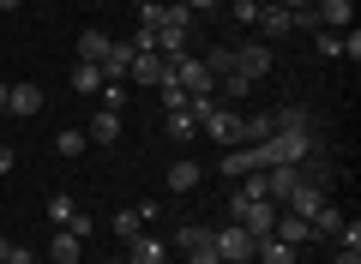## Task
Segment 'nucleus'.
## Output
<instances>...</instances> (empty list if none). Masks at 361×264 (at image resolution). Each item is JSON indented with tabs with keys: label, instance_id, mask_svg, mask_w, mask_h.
<instances>
[{
	"label": "nucleus",
	"instance_id": "1",
	"mask_svg": "<svg viewBox=\"0 0 361 264\" xmlns=\"http://www.w3.org/2000/svg\"><path fill=\"white\" fill-rule=\"evenodd\" d=\"M199 126H205V139L223 144V151H235V144H247V114L229 108V102H211L205 114H199Z\"/></svg>",
	"mask_w": 361,
	"mask_h": 264
},
{
	"label": "nucleus",
	"instance_id": "2",
	"mask_svg": "<svg viewBox=\"0 0 361 264\" xmlns=\"http://www.w3.org/2000/svg\"><path fill=\"white\" fill-rule=\"evenodd\" d=\"M211 240H217V258L223 264H253V234H247L241 222H235V228H211Z\"/></svg>",
	"mask_w": 361,
	"mask_h": 264
},
{
	"label": "nucleus",
	"instance_id": "3",
	"mask_svg": "<svg viewBox=\"0 0 361 264\" xmlns=\"http://www.w3.org/2000/svg\"><path fill=\"white\" fill-rule=\"evenodd\" d=\"M235 73L259 84V78L271 73V49H265V42H247V49H235Z\"/></svg>",
	"mask_w": 361,
	"mask_h": 264
},
{
	"label": "nucleus",
	"instance_id": "4",
	"mask_svg": "<svg viewBox=\"0 0 361 264\" xmlns=\"http://www.w3.org/2000/svg\"><path fill=\"white\" fill-rule=\"evenodd\" d=\"M127 264H169V246H163L157 234H145V228H139V234L127 240Z\"/></svg>",
	"mask_w": 361,
	"mask_h": 264
},
{
	"label": "nucleus",
	"instance_id": "5",
	"mask_svg": "<svg viewBox=\"0 0 361 264\" xmlns=\"http://www.w3.org/2000/svg\"><path fill=\"white\" fill-rule=\"evenodd\" d=\"M253 264H295V246L277 240V234H259L253 240Z\"/></svg>",
	"mask_w": 361,
	"mask_h": 264
},
{
	"label": "nucleus",
	"instance_id": "6",
	"mask_svg": "<svg viewBox=\"0 0 361 264\" xmlns=\"http://www.w3.org/2000/svg\"><path fill=\"white\" fill-rule=\"evenodd\" d=\"M133 37L127 42H109V54H103V78H121V84H127V73H133Z\"/></svg>",
	"mask_w": 361,
	"mask_h": 264
},
{
	"label": "nucleus",
	"instance_id": "7",
	"mask_svg": "<svg viewBox=\"0 0 361 264\" xmlns=\"http://www.w3.org/2000/svg\"><path fill=\"white\" fill-rule=\"evenodd\" d=\"M253 25L265 30V37H289V30H295V18H289L277 0H259V18H253Z\"/></svg>",
	"mask_w": 361,
	"mask_h": 264
},
{
	"label": "nucleus",
	"instance_id": "8",
	"mask_svg": "<svg viewBox=\"0 0 361 264\" xmlns=\"http://www.w3.org/2000/svg\"><path fill=\"white\" fill-rule=\"evenodd\" d=\"M163 180H169V192H193L199 180H205V168H199L193 156H180V163H169V175H163Z\"/></svg>",
	"mask_w": 361,
	"mask_h": 264
},
{
	"label": "nucleus",
	"instance_id": "9",
	"mask_svg": "<svg viewBox=\"0 0 361 264\" xmlns=\"http://www.w3.org/2000/svg\"><path fill=\"white\" fill-rule=\"evenodd\" d=\"M313 13H319V30H349L355 6H349V0H313Z\"/></svg>",
	"mask_w": 361,
	"mask_h": 264
},
{
	"label": "nucleus",
	"instance_id": "10",
	"mask_svg": "<svg viewBox=\"0 0 361 264\" xmlns=\"http://www.w3.org/2000/svg\"><path fill=\"white\" fill-rule=\"evenodd\" d=\"M6 114H42V84H13V96H6Z\"/></svg>",
	"mask_w": 361,
	"mask_h": 264
},
{
	"label": "nucleus",
	"instance_id": "11",
	"mask_svg": "<svg viewBox=\"0 0 361 264\" xmlns=\"http://www.w3.org/2000/svg\"><path fill=\"white\" fill-rule=\"evenodd\" d=\"M271 234H277V240H289V246L301 252V240H313V228L301 222V216H289V210H277V222H271Z\"/></svg>",
	"mask_w": 361,
	"mask_h": 264
},
{
	"label": "nucleus",
	"instance_id": "12",
	"mask_svg": "<svg viewBox=\"0 0 361 264\" xmlns=\"http://www.w3.org/2000/svg\"><path fill=\"white\" fill-rule=\"evenodd\" d=\"M85 139H90V144H103V151H109V144L121 139V114H109V108H103V114H97V120L85 126Z\"/></svg>",
	"mask_w": 361,
	"mask_h": 264
},
{
	"label": "nucleus",
	"instance_id": "13",
	"mask_svg": "<svg viewBox=\"0 0 361 264\" xmlns=\"http://www.w3.org/2000/svg\"><path fill=\"white\" fill-rule=\"evenodd\" d=\"M109 42H115V37H103V30H85V37H78V61H85V66H103Z\"/></svg>",
	"mask_w": 361,
	"mask_h": 264
},
{
	"label": "nucleus",
	"instance_id": "14",
	"mask_svg": "<svg viewBox=\"0 0 361 264\" xmlns=\"http://www.w3.org/2000/svg\"><path fill=\"white\" fill-rule=\"evenodd\" d=\"M157 78H163V54H133L127 84H157Z\"/></svg>",
	"mask_w": 361,
	"mask_h": 264
},
{
	"label": "nucleus",
	"instance_id": "15",
	"mask_svg": "<svg viewBox=\"0 0 361 264\" xmlns=\"http://www.w3.org/2000/svg\"><path fill=\"white\" fill-rule=\"evenodd\" d=\"M163 132H169V139H175V144H187V139H199V120H193V114H187V108H175V114H169V120H163Z\"/></svg>",
	"mask_w": 361,
	"mask_h": 264
},
{
	"label": "nucleus",
	"instance_id": "16",
	"mask_svg": "<svg viewBox=\"0 0 361 264\" xmlns=\"http://www.w3.org/2000/svg\"><path fill=\"white\" fill-rule=\"evenodd\" d=\"M85 258V240L66 234V228H54V264H78Z\"/></svg>",
	"mask_w": 361,
	"mask_h": 264
},
{
	"label": "nucleus",
	"instance_id": "17",
	"mask_svg": "<svg viewBox=\"0 0 361 264\" xmlns=\"http://www.w3.org/2000/svg\"><path fill=\"white\" fill-rule=\"evenodd\" d=\"M73 90H78V96H97V90H103V66H85V61H78L73 66Z\"/></svg>",
	"mask_w": 361,
	"mask_h": 264
},
{
	"label": "nucleus",
	"instance_id": "18",
	"mask_svg": "<svg viewBox=\"0 0 361 264\" xmlns=\"http://www.w3.org/2000/svg\"><path fill=\"white\" fill-rule=\"evenodd\" d=\"M271 126H277V132H313V114L307 108H283V114H271Z\"/></svg>",
	"mask_w": 361,
	"mask_h": 264
},
{
	"label": "nucleus",
	"instance_id": "19",
	"mask_svg": "<svg viewBox=\"0 0 361 264\" xmlns=\"http://www.w3.org/2000/svg\"><path fill=\"white\" fill-rule=\"evenodd\" d=\"M223 175H253V151H247V144H235V151H223Z\"/></svg>",
	"mask_w": 361,
	"mask_h": 264
},
{
	"label": "nucleus",
	"instance_id": "20",
	"mask_svg": "<svg viewBox=\"0 0 361 264\" xmlns=\"http://www.w3.org/2000/svg\"><path fill=\"white\" fill-rule=\"evenodd\" d=\"M187 264H223V258H217V240H211V228L193 240V246H187Z\"/></svg>",
	"mask_w": 361,
	"mask_h": 264
},
{
	"label": "nucleus",
	"instance_id": "21",
	"mask_svg": "<svg viewBox=\"0 0 361 264\" xmlns=\"http://www.w3.org/2000/svg\"><path fill=\"white\" fill-rule=\"evenodd\" d=\"M0 264H37V252H30L25 240H6V234H0Z\"/></svg>",
	"mask_w": 361,
	"mask_h": 264
},
{
	"label": "nucleus",
	"instance_id": "22",
	"mask_svg": "<svg viewBox=\"0 0 361 264\" xmlns=\"http://www.w3.org/2000/svg\"><path fill=\"white\" fill-rule=\"evenodd\" d=\"M97 96H103V108H109V114L127 108V84H121V78H103V90H97Z\"/></svg>",
	"mask_w": 361,
	"mask_h": 264
},
{
	"label": "nucleus",
	"instance_id": "23",
	"mask_svg": "<svg viewBox=\"0 0 361 264\" xmlns=\"http://www.w3.org/2000/svg\"><path fill=\"white\" fill-rule=\"evenodd\" d=\"M85 144H90L85 132H54V151H61L66 163H73V156H85Z\"/></svg>",
	"mask_w": 361,
	"mask_h": 264
},
{
	"label": "nucleus",
	"instance_id": "24",
	"mask_svg": "<svg viewBox=\"0 0 361 264\" xmlns=\"http://www.w3.org/2000/svg\"><path fill=\"white\" fill-rule=\"evenodd\" d=\"M307 228H313V234H337V228H343V210H337V204H325V210L313 216Z\"/></svg>",
	"mask_w": 361,
	"mask_h": 264
},
{
	"label": "nucleus",
	"instance_id": "25",
	"mask_svg": "<svg viewBox=\"0 0 361 264\" xmlns=\"http://www.w3.org/2000/svg\"><path fill=\"white\" fill-rule=\"evenodd\" d=\"M73 210H78V204L66 199V192H54V199H49V222H54V228H66V222H73Z\"/></svg>",
	"mask_w": 361,
	"mask_h": 264
},
{
	"label": "nucleus",
	"instance_id": "26",
	"mask_svg": "<svg viewBox=\"0 0 361 264\" xmlns=\"http://www.w3.org/2000/svg\"><path fill=\"white\" fill-rule=\"evenodd\" d=\"M313 49L337 61V54H343V30H313Z\"/></svg>",
	"mask_w": 361,
	"mask_h": 264
},
{
	"label": "nucleus",
	"instance_id": "27",
	"mask_svg": "<svg viewBox=\"0 0 361 264\" xmlns=\"http://www.w3.org/2000/svg\"><path fill=\"white\" fill-rule=\"evenodd\" d=\"M139 228H145V222H139V210H121L115 222H109V234H121V240H133V234H139Z\"/></svg>",
	"mask_w": 361,
	"mask_h": 264
},
{
	"label": "nucleus",
	"instance_id": "28",
	"mask_svg": "<svg viewBox=\"0 0 361 264\" xmlns=\"http://www.w3.org/2000/svg\"><path fill=\"white\" fill-rule=\"evenodd\" d=\"M157 96H163V108H169V114H175V108H187V90H180L175 78H169V84H157Z\"/></svg>",
	"mask_w": 361,
	"mask_h": 264
},
{
	"label": "nucleus",
	"instance_id": "29",
	"mask_svg": "<svg viewBox=\"0 0 361 264\" xmlns=\"http://www.w3.org/2000/svg\"><path fill=\"white\" fill-rule=\"evenodd\" d=\"M271 132H277V126H271V114H253V120H247V144L271 139Z\"/></svg>",
	"mask_w": 361,
	"mask_h": 264
},
{
	"label": "nucleus",
	"instance_id": "30",
	"mask_svg": "<svg viewBox=\"0 0 361 264\" xmlns=\"http://www.w3.org/2000/svg\"><path fill=\"white\" fill-rule=\"evenodd\" d=\"M331 240H337V246H349V252H361V222H343Z\"/></svg>",
	"mask_w": 361,
	"mask_h": 264
},
{
	"label": "nucleus",
	"instance_id": "31",
	"mask_svg": "<svg viewBox=\"0 0 361 264\" xmlns=\"http://www.w3.org/2000/svg\"><path fill=\"white\" fill-rule=\"evenodd\" d=\"M229 13H235V25H253V18H259V0H229Z\"/></svg>",
	"mask_w": 361,
	"mask_h": 264
},
{
	"label": "nucleus",
	"instance_id": "32",
	"mask_svg": "<svg viewBox=\"0 0 361 264\" xmlns=\"http://www.w3.org/2000/svg\"><path fill=\"white\" fill-rule=\"evenodd\" d=\"M90 228H97V222H90V216H85V210H73V222H66V234H78V240H85V234H90Z\"/></svg>",
	"mask_w": 361,
	"mask_h": 264
},
{
	"label": "nucleus",
	"instance_id": "33",
	"mask_svg": "<svg viewBox=\"0 0 361 264\" xmlns=\"http://www.w3.org/2000/svg\"><path fill=\"white\" fill-rule=\"evenodd\" d=\"M180 6H187V13H193V18H199V13H217L223 0H180Z\"/></svg>",
	"mask_w": 361,
	"mask_h": 264
},
{
	"label": "nucleus",
	"instance_id": "34",
	"mask_svg": "<svg viewBox=\"0 0 361 264\" xmlns=\"http://www.w3.org/2000/svg\"><path fill=\"white\" fill-rule=\"evenodd\" d=\"M277 6H283L289 18H301V13H307V6H313V0H277Z\"/></svg>",
	"mask_w": 361,
	"mask_h": 264
},
{
	"label": "nucleus",
	"instance_id": "35",
	"mask_svg": "<svg viewBox=\"0 0 361 264\" xmlns=\"http://www.w3.org/2000/svg\"><path fill=\"white\" fill-rule=\"evenodd\" d=\"M337 264H361V252H349V246H337Z\"/></svg>",
	"mask_w": 361,
	"mask_h": 264
},
{
	"label": "nucleus",
	"instance_id": "36",
	"mask_svg": "<svg viewBox=\"0 0 361 264\" xmlns=\"http://www.w3.org/2000/svg\"><path fill=\"white\" fill-rule=\"evenodd\" d=\"M0 175H13V151L6 144H0Z\"/></svg>",
	"mask_w": 361,
	"mask_h": 264
},
{
	"label": "nucleus",
	"instance_id": "37",
	"mask_svg": "<svg viewBox=\"0 0 361 264\" xmlns=\"http://www.w3.org/2000/svg\"><path fill=\"white\" fill-rule=\"evenodd\" d=\"M6 96H13V84H6V78H0V114H6Z\"/></svg>",
	"mask_w": 361,
	"mask_h": 264
},
{
	"label": "nucleus",
	"instance_id": "38",
	"mask_svg": "<svg viewBox=\"0 0 361 264\" xmlns=\"http://www.w3.org/2000/svg\"><path fill=\"white\" fill-rule=\"evenodd\" d=\"M18 6H25V0H0V13H18Z\"/></svg>",
	"mask_w": 361,
	"mask_h": 264
},
{
	"label": "nucleus",
	"instance_id": "39",
	"mask_svg": "<svg viewBox=\"0 0 361 264\" xmlns=\"http://www.w3.org/2000/svg\"><path fill=\"white\" fill-rule=\"evenodd\" d=\"M115 264H127V258H115Z\"/></svg>",
	"mask_w": 361,
	"mask_h": 264
},
{
	"label": "nucleus",
	"instance_id": "40",
	"mask_svg": "<svg viewBox=\"0 0 361 264\" xmlns=\"http://www.w3.org/2000/svg\"><path fill=\"white\" fill-rule=\"evenodd\" d=\"M139 6H145V0H139Z\"/></svg>",
	"mask_w": 361,
	"mask_h": 264
},
{
	"label": "nucleus",
	"instance_id": "41",
	"mask_svg": "<svg viewBox=\"0 0 361 264\" xmlns=\"http://www.w3.org/2000/svg\"><path fill=\"white\" fill-rule=\"evenodd\" d=\"M78 264H85V258H78Z\"/></svg>",
	"mask_w": 361,
	"mask_h": 264
}]
</instances>
